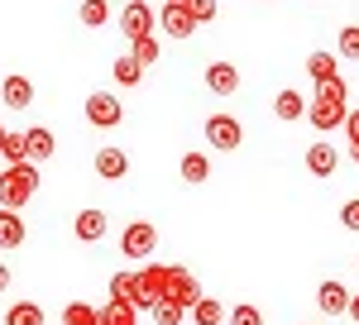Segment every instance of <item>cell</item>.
I'll list each match as a JSON object with an SVG mask.
<instances>
[{
    "label": "cell",
    "mask_w": 359,
    "mask_h": 325,
    "mask_svg": "<svg viewBox=\"0 0 359 325\" xmlns=\"http://www.w3.org/2000/svg\"><path fill=\"white\" fill-rule=\"evenodd\" d=\"M345 115H350L345 81H340V77L316 81V96H311V106H306V120H311L321 134H331V130H345Z\"/></svg>",
    "instance_id": "cell-1"
},
{
    "label": "cell",
    "mask_w": 359,
    "mask_h": 325,
    "mask_svg": "<svg viewBox=\"0 0 359 325\" xmlns=\"http://www.w3.org/2000/svg\"><path fill=\"white\" fill-rule=\"evenodd\" d=\"M34 196H39V167L34 162H20V167L0 172V211H25Z\"/></svg>",
    "instance_id": "cell-2"
},
{
    "label": "cell",
    "mask_w": 359,
    "mask_h": 325,
    "mask_svg": "<svg viewBox=\"0 0 359 325\" xmlns=\"http://www.w3.org/2000/svg\"><path fill=\"white\" fill-rule=\"evenodd\" d=\"M154 249H158V230H154L149 220H130V225L120 230V254H125L130 263L154 258Z\"/></svg>",
    "instance_id": "cell-3"
},
{
    "label": "cell",
    "mask_w": 359,
    "mask_h": 325,
    "mask_svg": "<svg viewBox=\"0 0 359 325\" xmlns=\"http://www.w3.org/2000/svg\"><path fill=\"white\" fill-rule=\"evenodd\" d=\"M163 287H168V263L135 268V311H154L163 301Z\"/></svg>",
    "instance_id": "cell-4"
},
{
    "label": "cell",
    "mask_w": 359,
    "mask_h": 325,
    "mask_svg": "<svg viewBox=\"0 0 359 325\" xmlns=\"http://www.w3.org/2000/svg\"><path fill=\"white\" fill-rule=\"evenodd\" d=\"M163 301L172 306H182V311H192L196 301H201V282H196L187 268H177V263H168V287H163Z\"/></svg>",
    "instance_id": "cell-5"
},
{
    "label": "cell",
    "mask_w": 359,
    "mask_h": 325,
    "mask_svg": "<svg viewBox=\"0 0 359 325\" xmlns=\"http://www.w3.org/2000/svg\"><path fill=\"white\" fill-rule=\"evenodd\" d=\"M206 144H211L216 153H235V148L245 144L240 120H235V115H206Z\"/></svg>",
    "instance_id": "cell-6"
},
{
    "label": "cell",
    "mask_w": 359,
    "mask_h": 325,
    "mask_svg": "<svg viewBox=\"0 0 359 325\" xmlns=\"http://www.w3.org/2000/svg\"><path fill=\"white\" fill-rule=\"evenodd\" d=\"M86 120H91L96 130H115V125L125 120V106L115 101V91H91V96H86Z\"/></svg>",
    "instance_id": "cell-7"
},
{
    "label": "cell",
    "mask_w": 359,
    "mask_h": 325,
    "mask_svg": "<svg viewBox=\"0 0 359 325\" xmlns=\"http://www.w3.org/2000/svg\"><path fill=\"white\" fill-rule=\"evenodd\" d=\"M120 34L135 43V39H149L154 34V10L144 5V0H130L125 10H120Z\"/></svg>",
    "instance_id": "cell-8"
},
{
    "label": "cell",
    "mask_w": 359,
    "mask_h": 325,
    "mask_svg": "<svg viewBox=\"0 0 359 325\" xmlns=\"http://www.w3.org/2000/svg\"><path fill=\"white\" fill-rule=\"evenodd\" d=\"M158 29H163L168 39H192L196 20H192V10H187V5H163V10H158Z\"/></svg>",
    "instance_id": "cell-9"
},
{
    "label": "cell",
    "mask_w": 359,
    "mask_h": 325,
    "mask_svg": "<svg viewBox=\"0 0 359 325\" xmlns=\"http://www.w3.org/2000/svg\"><path fill=\"white\" fill-rule=\"evenodd\" d=\"M53 153H57V139H53V130H43V125L25 130V158H29V162H48Z\"/></svg>",
    "instance_id": "cell-10"
},
{
    "label": "cell",
    "mask_w": 359,
    "mask_h": 325,
    "mask_svg": "<svg viewBox=\"0 0 359 325\" xmlns=\"http://www.w3.org/2000/svg\"><path fill=\"white\" fill-rule=\"evenodd\" d=\"M96 177L101 182H120L125 172H130V153H120V148H96Z\"/></svg>",
    "instance_id": "cell-11"
},
{
    "label": "cell",
    "mask_w": 359,
    "mask_h": 325,
    "mask_svg": "<svg viewBox=\"0 0 359 325\" xmlns=\"http://www.w3.org/2000/svg\"><path fill=\"white\" fill-rule=\"evenodd\" d=\"M316 306H321L326 316H345V311H350V292H345V282L326 277V282L316 287Z\"/></svg>",
    "instance_id": "cell-12"
},
{
    "label": "cell",
    "mask_w": 359,
    "mask_h": 325,
    "mask_svg": "<svg viewBox=\"0 0 359 325\" xmlns=\"http://www.w3.org/2000/svg\"><path fill=\"white\" fill-rule=\"evenodd\" d=\"M335 167H340L335 144H326V139H321V144H311V148H306V172H311V177H331Z\"/></svg>",
    "instance_id": "cell-13"
},
{
    "label": "cell",
    "mask_w": 359,
    "mask_h": 325,
    "mask_svg": "<svg viewBox=\"0 0 359 325\" xmlns=\"http://www.w3.org/2000/svg\"><path fill=\"white\" fill-rule=\"evenodd\" d=\"M72 230H77V240H82V244H96V240H106L111 220H106V211H77Z\"/></svg>",
    "instance_id": "cell-14"
},
{
    "label": "cell",
    "mask_w": 359,
    "mask_h": 325,
    "mask_svg": "<svg viewBox=\"0 0 359 325\" xmlns=\"http://www.w3.org/2000/svg\"><path fill=\"white\" fill-rule=\"evenodd\" d=\"M206 86H211L216 96H235V91H240V72H235V62H211V67H206Z\"/></svg>",
    "instance_id": "cell-15"
},
{
    "label": "cell",
    "mask_w": 359,
    "mask_h": 325,
    "mask_svg": "<svg viewBox=\"0 0 359 325\" xmlns=\"http://www.w3.org/2000/svg\"><path fill=\"white\" fill-rule=\"evenodd\" d=\"M29 235V225L20 211H0V249H20Z\"/></svg>",
    "instance_id": "cell-16"
},
{
    "label": "cell",
    "mask_w": 359,
    "mask_h": 325,
    "mask_svg": "<svg viewBox=\"0 0 359 325\" xmlns=\"http://www.w3.org/2000/svg\"><path fill=\"white\" fill-rule=\"evenodd\" d=\"M0 96H5V106H10V110H29V106H34V86H29V77H5Z\"/></svg>",
    "instance_id": "cell-17"
},
{
    "label": "cell",
    "mask_w": 359,
    "mask_h": 325,
    "mask_svg": "<svg viewBox=\"0 0 359 325\" xmlns=\"http://www.w3.org/2000/svg\"><path fill=\"white\" fill-rule=\"evenodd\" d=\"M177 172H182V182H192V187H201V182L211 177V158H206V153H182V162H177Z\"/></svg>",
    "instance_id": "cell-18"
},
{
    "label": "cell",
    "mask_w": 359,
    "mask_h": 325,
    "mask_svg": "<svg viewBox=\"0 0 359 325\" xmlns=\"http://www.w3.org/2000/svg\"><path fill=\"white\" fill-rule=\"evenodd\" d=\"M273 115H278V120H302V115H306V96H302V91H292V86H287V91H278Z\"/></svg>",
    "instance_id": "cell-19"
},
{
    "label": "cell",
    "mask_w": 359,
    "mask_h": 325,
    "mask_svg": "<svg viewBox=\"0 0 359 325\" xmlns=\"http://www.w3.org/2000/svg\"><path fill=\"white\" fill-rule=\"evenodd\" d=\"M225 316H230V306H225V301H216V297H201L192 306V321L196 325H225Z\"/></svg>",
    "instance_id": "cell-20"
},
{
    "label": "cell",
    "mask_w": 359,
    "mask_h": 325,
    "mask_svg": "<svg viewBox=\"0 0 359 325\" xmlns=\"http://www.w3.org/2000/svg\"><path fill=\"white\" fill-rule=\"evenodd\" d=\"M111 306H135V272H130V268H115V277H111Z\"/></svg>",
    "instance_id": "cell-21"
},
{
    "label": "cell",
    "mask_w": 359,
    "mask_h": 325,
    "mask_svg": "<svg viewBox=\"0 0 359 325\" xmlns=\"http://www.w3.org/2000/svg\"><path fill=\"white\" fill-rule=\"evenodd\" d=\"M306 72H311V81H331V77H340V57L335 53H311L306 57Z\"/></svg>",
    "instance_id": "cell-22"
},
{
    "label": "cell",
    "mask_w": 359,
    "mask_h": 325,
    "mask_svg": "<svg viewBox=\"0 0 359 325\" xmlns=\"http://www.w3.org/2000/svg\"><path fill=\"white\" fill-rule=\"evenodd\" d=\"M77 20H82L86 29H101L111 20V0H82V5H77Z\"/></svg>",
    "instance_id": "cell-23"
},
{
    "label": "cell",
    "mask_w": 359,
    "mask_h": 325,
    "mask_svg": "<svg viewBox=\"0 0 359 325\" xmlns=\"http://www.w3.org/2000/svg\"><path fill=\"white\" fill-rule=\"evenodd\" d=\"M5 325H43V306H34V301H15V306L5 311Z\"/></svg>",
    "instance_id": "cell-24"
},
{
    "label": "cell",
    "mask_w": 359,
    "mask_h": 325,
    "mask_svg": "<svg viewBox=\"0 0 359 325\" xmlns=\"http://www.w3.org/2000/svg\"><path fill=\"white\" fill-rule=\"evenodd\" d=\"M96 325H139L135 306H96Z\"/></svg>",
    "instance_id": "cell-25"
},
{
    "label": "cell",
    "mask_w": 359,
    "mask_h": 325,
    "mask_svg": "<svg viewBox=\"0 0 359 325\" xmlns=\"http://www.w3.org/2000/svg\"><path fill=\"white\" fill-rule=\"evenodd\" d=\"M0 158H5V167H20L25 158V134H15V130H5V139H0Z\"/></svg>",
    "instance_id": "cell-26"
},
{
    "label": "cell",
    "mask_w": 359,
    "mask_h": 325,
    "mask_svg": "<svg viewBox=\"0 0 359 325\" xmlns=\"http://www.w3.org/2000/svg\"><path fill=\"white\" fill-rule=\"evenodd\" d=\"M130 57H135L139 67H154V62L163 57V48H158V39L149 34V39H135V48H130Z\"/></svg>",
    "instance_id": "cell-27"
},
{
    "label": "cell",
    "mask_w": 359,
    "mask_h": 325,
    "mask_svg": "<svg viewBox=\"0 0 359 325\" xmlns=\"http://www.w3.org/2000/svg\"><path fill=\"white\" fill-rule=\"evenodd\" d=\"M115 81H120V86H139V81H144V67H139L130 53L115 57Z\"/></svg>",
    "instance_id": "cell-28"
},
{
    "label": "cell",
    "mask_w": 359,
    "mask_h": 325,
    "mask_svg": "<svg viewBox=\"0 0 359 325\" xmlns=\"http://www.w3.org/2000/svg\"><path fill=\"white\" fill-rule=\"evenodd\" d=\"M62 325H96V306H86V301H67V306H62Z\"/></svg>",
    "instance_id": "cell-29"
},
{
    "label": "cell",
    "mask_w": 359,
    "mask_h": 325,
    "mask_svg": "<svg viewBox=\"0 0 359 325\" xmlns=\"http://www.w3.org/2000/svg\"><path fill=\"white\" fill-rule=\"evenodd\" d=\"M149 316H154V325H182V321H187V311H182V306H172V301H158Z\"/></svg>",
    "instance_id": "cell-30"
},
{
    "label": "cell",
    "mask_w": 359,
    "mask_h": 325,
    "mask_svg": "<svg viewBox=\"0 0 359 325\" xmlns=\"http://www.w3.org/2000/svg\"><path fill=\"white\" fill-rule=\"evenodd\" d=\"M340 57H345V62H359V25L340 29Z\"/></svg>",
    "instance_id": "cell-31"
},
{
    "label": "cell",
    "mask_w": 359,
    "mask_h": 325,
    "mask_svg": "<svg viewBox=\"0 0 359 325\" xmlns=\"http://www.w3.org/2000/svg\"><path fill=\"white\" fill-rule=\"evenodd\" d=\"M225 325H264V311L259 306H230Z\"/></svg>",
    "instance_id": "cell-32"
},
{
    "label": "cell",
    "mask_w": 359,
    "mask_h": 325,
    "mask_svg": "<svg viewBox=\"0 0 359 325\" xmlns=\"http://www.w3.org/2000/svg\"><path fill=\"white\" fill-rule=\"evenodd\" d=\"M187 10H192L196 25H211L216 20V0H187Z\"/></svg>",
    "instance_id": "cell-33"
},
{
    "label": "cell",
    "mask_w": 359,
    "mask_h": 325,
    "mask_svg": "<svg viewBox=\"0 0 359 325\" xmlns=\"http://www.w3.org/2000/svg\"><path fill=\"white\" fill-rule=\"evenodd\" d=\"M340 225H345V230H355V235H359V196H355V201H345V206H340Z\"/></svg>",
    "instance_id": "cell-34"
},
{
    "label": "cell",
    "mask_w": 359,
    "mask_h": 325,
    "mask_svg": "<svg viewBox=\"0 0 359 325\" xmlns=\"http://www.w3.org/2000/svg\"><path fill=\"white\" fill-rule=\"evenodd\" d=\"M345 134L359 139V110H350V115H345Z\"/></svg>",
    "instance_id": "cell-35"
},
{
    "label": "cell",
    "mask_w": 359,
    "mask_h": 325,
    "mask_svg": "<svg viewBox=\"0 0 359 325\" xmlns=\"http://www.w3.org/2000/svg\"><path fill=\"white\" fill-rule=\"evenodd\" d=\"M345 316H350V321L359 325V297H350V311H345Z\"/></svg>",
    "instance_id": "cell-36"
},
{
    "label": "cell",
    "mask_w": 359,
    "mask_h": 325,
    "mask_svg": "<svg viewBox=\"0 0 359 325\" xmlns=\"http://www.w3.org/2000/svg\"><path fill=\"white\" fill-rule=\"evenodd\" d=\"M5 287H10V268L0 263V292H5Z\"/></svg>",
    "instance_id": "cell-37"
},
{
    "label": "cell",
    "mask_w": 359,
    "mask_h": 325,
    "mask_svg": "<svg viewBox=\"0 0 359 325\" xmlns=\"http://www.w3.org/2000/svg\"><path fill=\"white\" fill-rule=\"evenodd\" d=\"M350 158H355V162H359V139H350Z\"/></svg>",
    "instance_id": "cell-38"
},
{
    "label": "cell",
    "mask_w": 359,
    "mask_h": 325,
    "mask_svg": "<svg viewBox=\"0 0 359 325\" xmlns=\"http://www.w3.org/2000/svg\"><path fill=\"white\" fill-rule=\"evenodd\" d=\"M163 5H187V0H163Z\"/></svg>",
    "instance_id": "cell-39"
},
{
    "label": "cell",
    "mask_w": 359,
    "mask_h": 325,
    "mask_svg": "<svg viewBox=\"0 0 359 325\" xmlns=\"http://www.w3.org/2000/svg\"><path fill=\"white\" fill-rule=\"evenodd\" d=\"M0 139H5V125H0Z\"/></svg>",
    "instance_id": "cell-40"
}]
</instances>
